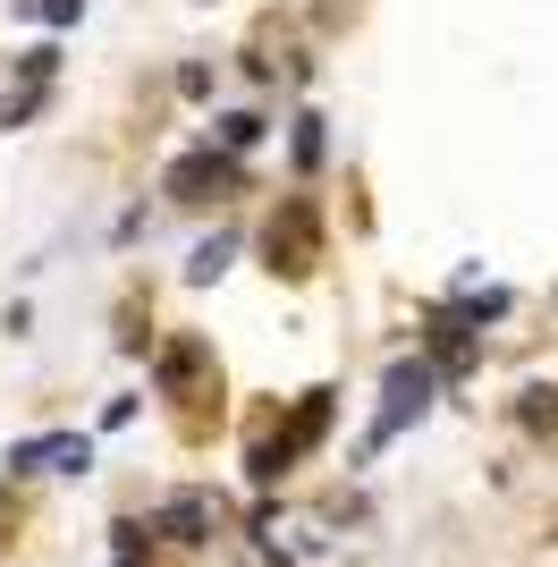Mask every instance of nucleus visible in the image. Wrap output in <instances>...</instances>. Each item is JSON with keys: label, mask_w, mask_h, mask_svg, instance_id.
Wrapping results in <instances>:
<instances>
[{"label": "nucleus", "mask_w": 558, "mask_h": 567, "mask_svg": "<svg viewBox=\"0 0 558 567\" xmlns=\"http://www.w3.org/2000/svg\"><path fill=\"white\" fill-rule=\"evenodd\" d=\"M85 441H76V432H43V441H18V450H9V466H43V474H69V466H85Z\"/></svg>", "instance_id": "nucleus-2"}, {"label": "nucleus", "mask_w": 558, "mask_h": 567, "mask_svg": "<svg viewBox=\"0 0 558 567\" xmlns=\"http://www.w3.org/2000/svg\"><path fill=\"white\" fill-rule=\"evenodd\" d=\"M220 262H229V237H211V246H195V262H186V271H195V280H220Z\"/></svg>", "instance_id": "nucleus-4"}, {"label": "nucleus", "mask_w": 558, "mask_h": 567, "mask_svg": "<svg viewBox=\"0 0 558 567\" xmlns=\"http://www.w3.org/2000/svg\"><path fill=\"white\" fill-rule=\"evenodd\" d=\"M25 9H34V18H51V25H69L76 9H85V0H25Z\"/></svg>", "instance_id": "nucleus-7"}, {"label": "nucleus", "mask_w": 558, "mask_h": 567, "mask_svg": "<svg viewBox=\"0 0 558 567\" xmlns=\"http://www.w3.org/2000/svg\"><path fill=\"white\" fill-rule=\"evenodd\" d=\"M423 406H432V364H397L390 373V406H381V424H372V450H381L406 415H423Z\"/></svg>", "instance_id": "nucleus-1"}, {"label": "nucleus", "mask_w": 558, "mask_h": 567, "mask_svg": "<svg viewBox=\"0 0 558 567\" xmlns=\"http://www.w3.org/2000/svg\"><path fill=\"white\" fill-rule=\"evenodd\" d=\"M237 169L229 162H211V153H186L178 169H169V195H178V204H204V187H229Z\"/></svg>", "instance_id": "nucleus-3"}, {"label": "nucleus", "mask_w": 558, "mask_h": 567, "mask_svg": "<svg viewBox=\"0 0 558 567\" xmlns=\"http://www.w3.org/2000/svg\"><path fill=\"white\" fill-rule=\"evenodd\" d=\"M255 136H262V118H246V111H237V118H220V144H229V153H246Z\"/></svg>", "instance_id": "nucleus-6"}, {"label": "nucleus", "mask_w": 558, "mask_h": 567, "mask_svg": "<svg viewBox=\"0 0 558 567\" xmlns=\"http://www.w3.org/2000/svg\"><path fill=\"white\" fill-rule=\"evenodd\" d=\"M169 525H178V543H204V499H178V508H169Z\"/></svg>", "instance_id": "nucleus-5"}]
</instances>
